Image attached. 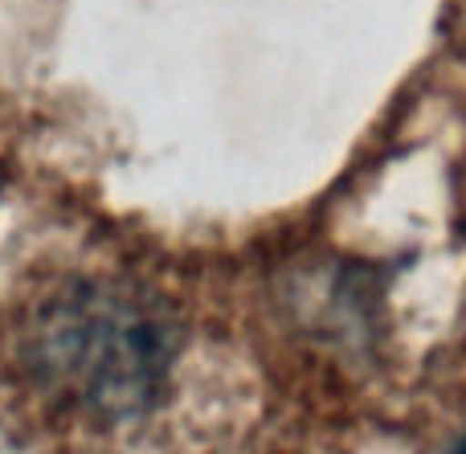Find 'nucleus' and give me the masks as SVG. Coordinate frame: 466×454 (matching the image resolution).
Returning <instances> with one entry per match:
<instances>
[{
  "mask_svg": "<svg viewBox=\"0 0 466 454\" xmlns=\"http://www.w3.org/2000/svg\"><path fill=\"white\" fill-rule=\"evenodd\" d=\"M8 357L46 409L119 426L160 401L177 336L144 291L111 278H57L16 308Z\"/></svg>",
  "mask_w": 466,
  "mask_h": 454,
  "instance_id": "obj_1",
  "label": "nucleus"
},
{
  "mask_svg": "<svg viewBox=\"0 0 466 454\" xmlns=\"http://www.w3.org/2000/svg\"><path fill=\"white\" fill-rule=\"evenodd\" d=\"M451 454H466V439H462V442H459V447H454Z\"/></svg>",
  "mask_w": 466,
  "mask_h": 454,
  "instance_id": "obj_2",
  "label": "nucleus"
}]
</instances>
